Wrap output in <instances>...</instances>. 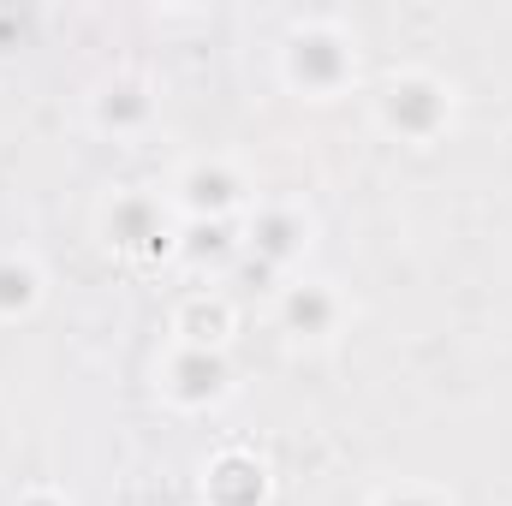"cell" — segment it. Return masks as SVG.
<instances>
[{
  "mask_svg": "<svg viewBox=\"0 0 512 506\" xmlns=\"http://www.w3.org/2000/svg\"><path fill=\"white\" fill-rule=\"evenodd\" d=\"M447 114H453V96H447V84H441V78H429V72H399V78H387L382 126L393 131V137L429 143L435 131L447 126Z\"/></svg>",
  "mask_w": 512,
  "mask_h": 506,
  "instance_id": "obj_1",
  "label": "cell"
},
{
  "mask_svg": "<svg viewBox=\"0 0 512 506\" xmlns=\"http://www.w3.org/2000/svg\"><path fill=\"white\" fill-rule=\"evenodd\" d=\"M286 78L310 96H334L352 78V48L334 30H298L286 48Z\"/></svg>",
  "mask_w": 512,
  "mask_h": 506,
  "instance_id": "obj_2",
  "label": "cell"
},
{
  "mask_svg": "<svg viewBox=\"0 0 512 506\" xmlns=\"http://www.w3.org/2000/svg\"><path fill=\"white\" fill-rule=\"evenodd\" d=\"M179 203L191 221H233V209L245 203V179L227 161H191L179 179Z\"/></svg>",
  "mask_w": 512,
  "mask_h": 506,
  "instance_id": "obj_3",
  "label": "cell"
},
{
  "mask_svg": "<svg viewBox=\"0 0 512 506\" xmlns=\"http://www.w3.org/2000/svg\"><path fill=\"white\" fill-rule=\"evenodd\" d=\"M108 245H120V251H167L173 245V227H167L161 203L143 197V191L114 197L108 203Z\"/></svg>",
  "mask_w": 512,
  "mask_h": 506,
  "instance_id": "obj_4",
  "label": "cell"
},
{
  "mask_svg": "<svg viewBox=\"0 0 512 506\" xmlns=\"http://www.w3.org/2000/svg\"><path fill=\"white\" fill-rule=\"evenodd\" d=\"M161 387L179 405H209V399L227 393V358L221 352H203V346H179L167 358V370H161Z\"/></svg>",
  "mask_w": 512,
  "mask_h": 506,
  "instance_id": "obj_5",
  "label": "cell"
},
{
  "mask_svg": "<svg viewBox=\"0 0 512 506\" xmlns=\"http://www.w3.org/2000/svg\"><path fill=\"white\" fill-rule=\"evenodd\" d=\"M203 495H209V506H262L268 477H262V465L251 453H221L203 477Z\"/></svg>",
  "mask_w": 512,
  "mask_h": 506,
  "instance_id": "obj_6",
  "label": "cell"
},
{
  "mask_svg": "<svg viewBox=\"0 0 512 506\" xmlns=\"http://www.w3.org/2000/svg\"><path fill=\"white\" fill-rule=\"evenodd\" d=\"M280 310H286V328H292V334H310V340H322V334L340 328V298H334V286H322V280H298Z\"/></svg>",
  "mask_w": 512,
  "mask_h": 506,
  "instance_id": "obj_7",
  "label": "cell"
},
{
  "mask_svg": "<svg viewBox=\"0 0 512 506\" xmlns=\"http://www.w3.org/2000/svg\"><path fill=\"white\" fill-rule=\"evenodd\" d=\"M173 334H179V346H203V352H221V346H227V334H233V310H227L221 298L197 292V298H185V310H179Z\"/></svg>",
  "mask_w": 512,
  "mask_h": 506,
  "instance_id": "obj_8",
  "label": "cell"
},
{
  "mask_svg": "<svg viewBox=\"0 0 512 506\" xmlns=\"http://www.w3.org/2000/svg\"><path fill=\"white\" fill-rule=\"evenodd\" d=\"M304 239H310V227H304L298 209H256L245 245H251L256 256H268V262H286V256L304 251Z\"/></svg>",
  "mask_w": 512,
  "mask_h": 506,
  "instance_id": "obj_9",
  "label": "cell"
},
{
  "mask_svg": "<svg viewBox=\"0 0 512 506\" xmlns=\"http://www.w3.org/2000/svg\"><path fill=\"white\" fill-rule=\"evenodd\" d=\"M36 298H42V274H36V262H24V256H0V322L36 310Z\"/></svg>",
  "mask_w": 512,
  "mask_h": 506,
  "instance_id": "obj_10",
  "label": "cell"
},
{
  "mask_svg": "<svg viewBox=\"0 0 512 506\" xmlns=\"http://www.w3.org/2000/svg\"><path fill=\"white\" fill-rule=\"evenodd\" d=\"M96 120L114 131H131L149 120V96H143V84H114V90H102L96 96Z\"/></svg>",
  "mask_w": 512,
  "mask_h": 506,
  "instance_id": "obj_11",
  "label": "cell"
},
{
  "mask_svg": "<svg viewBox=\"0 0 512 506\" xmlns=\"http://www.w3.org/2000/svg\"><path fill=\"white\" fill-rule=\"evenodd\" d=\"M233 245H239V239H233V221H191V227H185V256H191V262L227 256Z\"/></svg>",
  "mask_w": 512,
  "mask_h": 506,
  "instance_id": "obj_12",
  "label": "cell"
},
{
  "mask_svg": "<svg viewBox=\"0 0 512 506\" xmlns=\"http://www.w3.org/2000/svg\"><path fill=\"white\" fill-rule=\"evenodd\" d=\"M382 506H447V501L429 495V489H393V495H382Z\"/></svg>",
  "mask_w": 512,
  "mask_h": 506,
  "instance_id": "obj_13",
  "label": "cell"
},
{
  "mask_svg": "<svg viewBox=\"0 0 512 506\" xmlns=\"http://www.w3.org/2000/svg\"><path fill=\"white\" fill-rule=\"evenodd\" d=\"M18 506H66V501H60V495H48V489H36V495H24Z\"/></svg>",
  "mask_w": 512,
  "mask_h": 506,
  "instance_id": "obj_14",
  "label": "cell"
}]
</instances>
